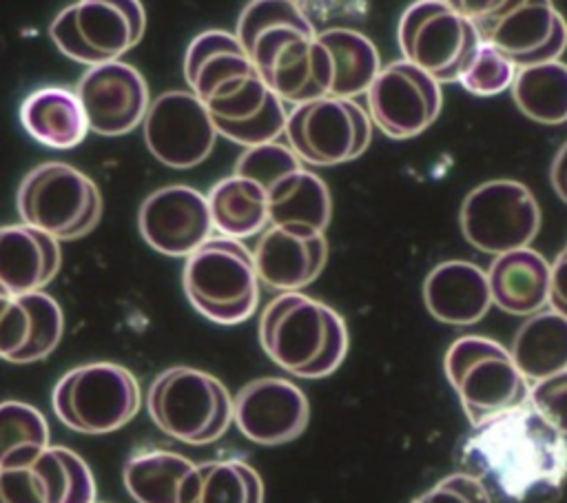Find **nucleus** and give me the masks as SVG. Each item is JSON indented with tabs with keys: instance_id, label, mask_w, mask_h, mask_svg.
<instances>
[{
	"instance_id": "19",
	"label": "nucleus",
	"mask_w": 567,
	"mask_h": 503,
	"mask_svg": "<svg viewBox=\"0 0 567 503\" xmlns=\"http://www.w3.org/2000/svg\"><path fill=\"white\" fill-rule=\"evenodd\" d=\"M310 419V406L299 386L281 377L248 381L233 399V421L259 445H281L297 439Z\"/></svg>"
},
{
	"instance_id": "33",
	"label": "nucleus",
	"mask_w": 567,
	"mask_h": 503,
	"mask_svg": "<svg viewBox=\"0 0 567 503\" xmlns=\"http://www.w3.org/2000/svg\"><path fill=\"white\" fill-rule=\"evenodd\" d=\"M190 503H264V483L257 470L239 459L197 463Z\"/></svg>"
},
{
	"instance_id": "7",
	"label": "nucleus",
	"mask_w": 567,
	"mask_h": 503,
	"mask_svg": "<svg viewBox=\"0 0 567 503\" xmlns=\"http://www.w3.org/2000/svg\"><path fill=\"white\" fill-rule=\"evenodd\" d=\"M443 368L472 425L529 401V381L516 368L512 352L494 339L458 337L447 348Z\"/></svg>"
},
{
	"instance_id": "25",
	"label": "nucleus",
	"mask_w": 567,
	"mask_h": 503,
	"mask_svg": "<svg viewBox=\"0 0 567 503\" xmlns=\"http://www.w3.org/2000/svg\"><path fill=\"white\" fill-rule=\"evenodd\" d=\"M122 479L137 503H190L197 463L171 450H144L124 463Z\"/></svg>"
},
{
	"instance_id": "18",
	"label": "nucleus",
	"mask_w": 567,
	"mask_h": 503,
	"mask_svg": "<svg viewBox=\"0 0 567 503\" xmlns=\"http://www.w3.org/2000/svg\"><path fill=\"white\" fill-rule=\"evenodd\" d=\"M137 226L144 242L157 253L190 257L213 233L208 199L186 184L162 186L142 202Z\"/></svg>"
},
{
	"instance_id": "6",
	"label": "nucleus",
	"mask_w": 567,
	"mask_h": 503,
	"mask_svg": "<svg viewBox=\"0 0 567 503\" xmlns=\"http://www.w3.org/2000/svg\"><path fill=\"white\" fill-rule=\"evenodd\" d=\"M146 408L164 434L188 445L217 441L233 421V399L226 386L188 366L159 372L148 388Z\"/></svg>"
},
{
	"instance_id": "1",
	"label": "nucleus",
	"mask_w": 567,
	"mask_h": 503,
	"mask_svg": "<svg viewBox=\"0 0 567 503\" xmlns=\"http://www.w3.org/2000/svg\"><path fill=\"white\" fill-rule=\"evenodd\" d=\"M456 461L461 472L483 483L492 501L556 503L567 479V437L527 401L472 425Z\"/></svg>"
},
{
	"instance_id": "13",
	"label": "nucleus",
	"mask_w": 567,
	"mask_h": 503,
	"mask_svg": "<svg viewBox=\"0 0 567 503\" xmlns=\"http://www.w3.org/2000/svg\"><path fill=\"white\" fill-rule=\"evenodd\" d=\"M458 219L463 237L474 248L498 257L529 248L540 228V208L525 184L492 179L465 195Z\"/></svg>"
},
{
	"instance_id": "17",
	"label": "nucleus",
	"mask_w": 567,
	"mask_h": 503,
	"mask_svg": "<svg viewBox=\"0 0 567 503\" xmlns=\"http://www.w3.org/2000/svg\"><path fill=\"white\" fill-rule=\"evenodd\" d=\"M84 109L89 131L102 137L131 133L144 122L151 106L144 75L128 62H109L89 66L75 86Z\"/></svg>"
},
{
	"instance_id": "9",
	"label": "nucleus",
	"mask_w": 567,
	"mask_h": 503,
	"mask_svg": "<svg viewBox=\"0 0 567 503\" xmlns=\"http://www.w3.org/2000/svg\"><path fill=\"white\" fill-rule=\"evenodd\" d=\"M16 206L22 222L58 242L89 235L102 215L97 184L64 162H44L20 182Z\"/></svg>"
},
{
	"instance_id": "22",
	"label": "nucleus",
	"mask_w": 567,
	"mask_h": 503,
	"mask_svg": "<svg viewBox=\"0 0 567 503\" xmlns=\"http://www.w3.org/2000/svg\"><path fill=\"white\" fill-rule=\"evenodd\" d=\"M60 242L27 224L0 226V297L40 292L60 270Z\"/></svg>"
},
{
	"instance_id": "32",
	"label": "nucleus",
	"mask_w": 567,
	"mask_h": 503,
	"mask_svg": "<svg viewBox=\"0 0 567 503\" xmlns=\"http://www.w3.org/2000/svg\"><path fill=\"white\" fill-rule=\"evenodd\" d=\"M49 448L44 414L24 401L0 403V470L31 465Z\"/></svg>"
},
{
	"instance_id": "37",
	"label": "nucleus",
	"mask_w": 567,
	"mask_h": 503,
	"mask_svg": "<svg viewBox=\"0 0 567 503\" xmlns=\"http://www.w3.org/2000/svg\"><path fill=\"white\" fill-rule=\"evenodd\" d=\"M412 503H494L483 483L465 472H454L416 496Z\"/></svg>"
},
{
	"instance_id": "20",
	"label": "nucleus",
	"mask_w": 567,
	"mask_h": 503,
	"mask_svg": "<svg viewBox=\"0 0 567 503\" xmlns=\"http://www.w3.org/2000/svg\"><path fill=\"white\" fill-rule=\"evenodd\" d=\"M0 503H95V479L78 452L49 445L31 465L0 470Z\"/></svg>"
},
{
	"instance_id": "24",
	"label": "nucleus",
	"mask_w": 567,
	"mask_h": 503,
	"mask_svg": "<svg viewBox=\"0 0 567 503\" xmlns=\"http://www.w3.org/2000/svg\"><path fill=\"white\" fill-rule=\"evenodd\" d=\"M492 304L509 315H536L549 301L551 266L534 248L498 255L487 270Z\"/></svg>"
},
{
	"instance_id": "23",
	"label": "nucleus",
	"mask_w": 567,
	"mask_h": 503,
	"mask_svg": "<svg viewBox=\"0 0 567 503\" xmlns=\"http://www.w3.org/2000/svg\"><path fill=\"white\" fill-rule=\"evenodd\" d=\"M423 301L434 319L452 326H472L492 306L487 273L472 261H443L423 281Z\"/></svg>"
},
{
	"instance_id": "26",
	"label": "nucleus",
	"mask_w": 567,
	"mask_h": 503,
	"mask_svg": "<svg viewBox=\"0 0 567 503\" xmlns=\"http://www.w3.org/2000/svg\"><path fill=\"white\" fill-rule=\"evenodd\" d=\"M22 129L49 148H73L89 131V122L75 91L64 86H42L20 104Z\"/></svg>"
},
{
	"instance_id": "40",
	"label": "nucleus",
	"mask_w": 567,
	"mask_h": 503,
	"mask_svg": "<svg viewBox=\"0 0 567 503\" xmlns=\"http://www.w3.org/2000/svg\"><path fill=\"white\" fill-rule=\"evenodd\" d=\"M95 503H97V501H95Z\"/></svg>"
},
{
	"instance_id": "12",
	"label": "nucleus",
	"mask_w": 567,
	"mask_h": 503,
	"mask_svg": "<svg viewBox=\"0 0 567 503\" xmlns=\"http://www.w3.org/2000/svg\"><path fill=\"white\" fill-rule=\"evenodd\" d=\"M399 47L408 62L441 84L461 78L478 51L481 38L454 2L419 0L401 16Z\"/></svg>"
},
{
	"instance_id": "39",
	"label": "nucleus",
	"mask_w": 567,
	"mask_h": 503,
	"mask_svg": "<svg viewBox=\"0 0 567 503\" xmlns=\"http://www.w3.org/2000/svg\"><path fill=\"white\" fill-rule=\"evenodd\" d=\"M549 177H551V186L558 193V197L563 202H567V142L556 153L551 171H549Z\"/></svg>"
},
{
	"instance_id": "5",
	"label": "nucleus",
	"mask_w": 567,
	"mask_h": 503,
	"mask_svg": "<svg viewBox=\"0 0 567 503\" xmlns=\"http://www.w3.org/2000/svg\"><path fill=\"white\" fill-rule=\"evenodd\" d=\"M182 281L190 306L215 324L235 326L257 310L259 277L239 239L210 237L186 257Z\"/></svg>"
},
{
	"instance_id": "21",
	"label": "nucleus",
	"mask_w": 567,
	"mask_h": 503,
	"mask_svg": "<svg viewBox=\"0 0 567 503\" xmlns=\"http://www.w3.org/2000/svg\"><path fill=\"white\" fill-rule=\"evenodd\" d=\"M252 259L264 286L277 292H299L321 275L328 261V239L308 226L270 224L259 237Z\"/></svg>"
},
{
	"instance_id": "29",
	"label": "nucleus",
	"mask_w": 567,
	"mask_h": 503,
	"mask_svg": "<svg viewBox=\"0 0 567 503\" xmlns=\"http://www.w3.org/2000/svg\"><path fill=\"white\" fill-rule=\"evenodd\" d=\"M332 217V199L326 182L312 171L299 168L268 193V222L277 226H308L326 230Z\"/></svg>"
},
{
	"instance_id": "38",
	"label": "nucleus",
	"mask_w": 567,
	"mask_h": 503,
	"mask_svg": "<svg viewBox=\"0 0 567 503\" xmlns=\"http://www.w3.org/2000/svg\"><path fill=\"white\" fill-rule=\"evenodd\" d=\"M549 306L558 315L567 317V246L558 253L551 264V288H549Z\"/></svg>"
},
{
	"instance_id": "16",
	"label": "nucleus",
	"mask_w": 567,
	"mask_h": 503,
	"mask_svg": "<svg viewBox=\"0 0 567 503\" xmlns=\"http://www.w3.org/2000/svg\"><path fill=\"white\" fill-rule=\"evenodd\" d=\"M215 140L213 117L190 91H166L151 102L144 117V142L162 164L193 168L210 155Z\"/></svg>"
},
{
	"instance_id": "11",
	"label": "nucleus",
	"mask_w": 567,
	"mask_h": 503,
	"mask_svg": "<svg viewBox=\"0 0 567 503\" xmlns=\"http://www.w3.org/2000/svg\"><path fill=\"white\" fill-rule=\"evenodd\" d=\"M146 13L137 0H80L49 24L58 51L80 64L117 62L144 35Z\"/></svg>"
},
{
	"instance_id": "8",
	"label": "nucleus",
	"mask_w": 567,
	"mask_h": 503,
	"mask_svg": "<svg viewBox=\"0 0 567 503\" xmlns=\"http://www.w3.org/2000/svg\"><path fill=\"white\" fill-rule=\"evenodd\" d=\"M454 4L472 20L481 42L496 49L514 66L556 62L567 47V20L547 0Z\"/></svg>"
},
{
	"instance_id": "35",
	"label": "nucleus",
	"mask_w": 567,
	"mask_h": 503,
	"mask_svg": "<svg viewBox=\"0 0 567 503\" xmlns=\"http://www.w3.org/2000/svg\"><path fill=\"white\" fill-rule=\"evenodd\" d=\"M458 82L463 84L465 91L481 97H489L512 86L514 64L507 58H503L496 49L481 42L478 51L461 73Z\"/></svg>"
},
{
	"instance_id": "34",
	"label": "nucleus",
	"mask_w": 567,
	"mask_h": 503,
	"mask_svg": "<svg viewBox=\"0 0 567 503\" xmlns=\"http://www.w3.org/2000/svg\"><path fill=\"white\" fill-rule=\"evenodd\" d=\"M303 168L301 160L295 155V151L286 144L270 142L261 146L246 148L239 160L235 162V173L237 177L255 182L268 197V193L290 173Z\"/></svg>"
},
{
	"instance_id": "31",
	"label": "nucleus",
	"mask_w": 567,
	"mask_h": 503,
	"mask_svg": "<svg viewBox=\"0 0 567 503\" xmlns=\"http://www.w3.org/2000/svg\"><path fill=\"white\" fill-rule=\"evenodd\" d=\"M512 95L518 111L543 124L567 120V64L556 60L520 69L512 82Z\"/></svg>"
},
{
	"instance_id": "10",
	"label": "nucleus",
	"mask_w": 567,
	"mask_h": 503,
	"mask_svg": "<svg viewBox=\"0 0 567 503\" xmlns=\"http://www.w3.org/2000/svg\"><path fill=\"white\" fill-rule=\"evenodd\" d=\"M53 412L82 434H109L140 410V383L131 370L111 361L71 368L53 388Z\"/></svg>"
},
{
	"instance_id": "3",
	"label": "nucleus",
	"mask_w": 567,
	"mask_h": 503,
	"mask_svg": "<svg viewBox=\"0 0 567 503\" xmlns=\"http://www.w3.org/2000/svg\"><path fill=\"white\" fill-rule=\"evenodd\" d=\"M259 343L286 372L321 379L346 359L348 328L328 304L303 292H279L259 317Z\"/></svg>"
},
{
	"instance_id": "14",
	"label": "nucleus",
	"mask_w": 567,
	"mask_h": 503,
	"mask_svg": "<svg viewBox=\"0 0 567 503\" xmlns=\"http://www.w3.org/2000/svg\"><path fill=\"white\" fill-rule=\"evenodd\" d=\"M284 135L301 162L334 166L359 157L368 148L372 120L359 102L328 95L292 106Z\"/></svg>"
},
{
	"instance_id": "2",
	"label": "nucleus",
	"mask_w": 567,
	"mask_h": 503,
	"mask_svg": "<svg viewBox=\"0 0 567 503\" xmlns=\"http://www.w3.org/2000/svg\"><path fill=\"white\" fill-rule=\"evenodd\" d=\"M237 40L264 84L295 106L328 97L334 64L317 40L303 4L290 0H252L237 20Z\"/></svg>"
},
{
	"instance_id": "4",
	"label": "nucleus",
	"mask_w": 567,
	"mask_h": 503,
	"mask_svg": "<svg viewBox=\"0 0 567 503\" xmlns=\"http://www.w3.org/2000/svg\"><path fill=\"white\" fill-rule=\"evenodd\" d=\"M190 93L206 106L213 124L255 117L272 97L235 33L210 29L190 40L184 55Z\"/></svg>"
},
{
	"instance_id": "28",
	"label": "nucleus",
	"mask_w": 567,
	"mask_h": 503,
	"mask_svg": "<svg viewBox=\"0 0 567 503\" xmlns=\"http://www.w3.org/2000/svg\"><path fill=\"white\" fill-rule=\"evenodd\" d=\"M317 40L328 49L334 64V84L330 95L352 100L368 93L381 71L374 42L350 27H323L317 31Z\"/></svg>"
},
{
	"instance_id": "36",
	"label": "nucleus",
	"mask_w": 567,
	"mask_h": 503,
	"mask_svg": "<svg viewBox=\"0 0 567 503\" xmlns=\"http://www.w3.org/2000/svg\"><path fill=\"white\" fill-rule=\"evenodd\" d=\"M529 403L549 425L567 437V370L532 383Z\"/></svg>"
},
{
	"instance_id": "15",
	"label": "nucleus",
	"mask_w": 567,
	"mask_h": 503,
	"mask_svg": "<svg viewBox=\"0 0 567 503\" xmlns=\"http://www.w3.org/2000/svg\"><path fill=\"white\" fill-rule=\"evenodd\" d=\"M370 120L394 140L423 133L443 104L441 84L408 60H394L381 66L368 93Z\"/></svg>"
},
{
	"instance_id": "30",
	"label": "nucleus",
	"mask_w": 567,
	"mask_h": 503,
	"mask_svg": "<svg viewBox=\"0 0 567 503\" xmlns=\"http://www.w3.org/2000/svg\"><path fill=\"white\" fill-rule=\"evenodd\" d=\"M206 199L213 228H217L221 237H252L268 224V197L250 179L228 175L213 184Z\"/></svg>"
},
{
	"instance_id": "27",
	"label": "nucleus",
	"mask_w": 567,
	"mask_h": 503,
	"mask_svg": "<svg viewBox=\"0 0 567 503\" xmlns=\"http://www.w3.org/2000/svg\"><path fill=\"white\" fill-rule=\"evenodd\" d=\"M509 352L532 383L567 370V317L556 310L532 315L516 330Z\"/></svg>"
}]
</instances>
